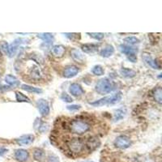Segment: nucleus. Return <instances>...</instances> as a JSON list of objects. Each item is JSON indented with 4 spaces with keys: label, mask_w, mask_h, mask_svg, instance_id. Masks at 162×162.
I'll list each match as a JSON object with an SVG mask.
<instances>
[{
    "label": "nucleus",
    "mask_w": 162,
    "mask_h": 162,
    "mask_svg": "<svg viewBox=\"0 0 162 162\" xmlns=\"http://www.w3.org/2000/svg\"><path fill=\"white\" fill-rule=\"evenodd\" d=\"M48 162H59V160L55 156H49L48 157Z\"/></svg>",
    "instance_id": "nucleus-35"
},
{
    "label": "nucleus",
    "mask_w": 162,
    "mask_h": 162,
    "mask_svg": "<svg viewBox=\"0 0 162 162\" xmlns=\"http://www.w3.org/2000/svg\"><path fill=\"white\" fill-rule=\"evenodd\" d=\"M79 71H80V69L78 68V67L75 65H69L64 68L62 76L67 79H70V78L75 77L79 73Z\"/></svg>",
    "instance_id": "nucleus-9"
},
{
    "label": "nucleus",
    "mask_w": 162,
    "mask_h": 162,
    "mask_svg": "<svg viewBox=\"0 0 162 162\" xmlns=\"http://www.w3.org/2000/svg\"><path fill=\"white\" fill-rule=\"evenodd\" d=\"M85 145H86L87 148H88L89 151L93 152L100 147L101 141L97 136H90L86 140Z\"/></svg>",
    "instance_id": "nucleus-7"
},
{
    "label": "nucleus",
    "mask_w": 162,
    "mask_h": 162,
    "mask_svg": "<svg viewBox=\"0 0 162 162\" xmlns=\"http://www.w3.org/2000/svg\"><path fill=\"white\" fill-rule=\"evenodd\" d=\"M16 98L18 102H31L30 99L25 95H24L22 93H20V92H16Z\"/></svg>",
    "instance_id": "nucleus-27"
},
{
    "label": "nucleus",
    "mask_w": 162,
    "mask_h": 162,
    "mask_svg": "<svg viewBox=\"0 0 162 162\" xmlns=\"http://www.w3.org/2000/svg\"><path fill=\"white\" fill-rule=\"evenodd\" d=\"M67 148L69 151L75 154H79L84 150L85 148V144L82 139L78 137H74L72 139H70L67 142Z\"/></svg>",
    "instance_id": "nucleus-4"
},
{
    "label": "nucleus",
    "mask_w": 162,
    "mask_h": 162,
    "mask_svg": "<svg viewBox=\"0 0 162 162\" xmlns=\"http://www.w3.org/2000/svg\"><path fill=\"white\" fill-rule=\"evenodd\" d=\"M21 89H22L23 90L29 92V93H42V90L41 89L35 88V87L30 86V85H21Z\"/></svg>",
    "instance_id": "nucleus-25"
},
{
    "label": "nucleus",
    "mask_w": 162,
    "mask_h": 162,
    "mask_svg": "<svg viewBox=\"0 0 162 162\" xmlns=\"http://www.w3.org/2000/svg\"><path fill=\"white\" fill-rule=\"evenodd\" d=\"M34 157L36 160L38 161H41L45 157V152L41 148H37L34 150Z\"/></svg>",
    "instance_id": "nucleus-26"
},
{
    "label": "nucleus",
    "mask_w": 162,
    "mask_h": 162,
    "mask_svg": "<svg viewBox=\"0 0 162 162\" xmlns=\"http://www.w3.org/2000/svg\"><path fill=\"white\" fill-rule=\"evenodd\" d=\"M71 57H72V58H73L76 62H84L85 57H84L83 53H81L80 50H78V49H71Z\"/></svg>",
    "instance_id": "nucleus-21"
},
{
    "label": "nucleus",
    "mask_w": 162,
    "mask_h": 162,
    "mask_svg": "<svg viewBox=\"0 0 162 162\" xmlns=\"http://www.w3.org/2000/svg\"><path fill=\"white\" fill-rule=\"evenodd\" d=\"M6 152H7V149L6 148H1L0 149V156H3L5 153H6Z\"/></svg>",
    "instance_id": "nucleus-37"
},
{
    "label": "nucleus",
    "mask_w": 162,
    "mask_h": 162,
    "mask_svg": "<svg viewBox=\"0 0 162 162\" xmlns=\"http://www.w3.org/2000/svg\"><path fill=\"white\" fill-rule=\"evenodd\" d=\"M29 76L34 80H41V78L42 76V74H41V71L40 67L37 66V65H34L29 70Z\"/></svg>",
    "instance_id": "nucleus-10"
},
{
    "label": "nucleus",
    "mask_w": 162,
    "mask_h": 162,
    "mask_svg": "<svg viewBox=\"0 0 162 162\" xmlns=\"http://www.w3.org/2000/svg\"><path fill=\"white\" fill-rule=\"evenodd\" d=\"M122 93L121 92H118L117 93H114L113 95L109 96L103 97L100 100L95 101L93 102H90L89 105H93L94 107H101L104 105H116L120 102V101L122 100Z\"/></svg>",
    "instance_id": "nucleus-2"
},
{
    "label": "nucleus",
    "mask_w": 162,
    "mask_h": 162,
    "mask_svg": "<svg viewBox=\"0 0 162 162\" xmlns=\"http://www.w3.org/2000/svg\"><path fill=\"white\" fill-rule=\"evenodd\" d=\"M29 152L25 149H17L15 152V157L20 162H25L29 159Z\"/></svg>",
    "instance_id": "nucleus-14"
},
{
    "label": "nucleus",
    "mask_w": 162,
    "mask_h": 162,
    "mask_svg": "<svg viewBox=\"0 0 162 162\" xmlns=\"http://www.w3.org/2000/svg\"><path fill=\"white\" fill-rule=\"evenodd\" d=\"M127 114V109L126 108H119V109H116L113 113V122H118L120 120H122Z\"/></svg>",
    "instance_id": "nucleus-16"
},
{
    "label": "nucleus",
    "mask_w": 162,
    "mask_h": 162,
    "mask_svg": "<svg viewBox=\"0 0 162 162\" xmlns=\"http://www.w3.org/2000/svg\"><path fill=\"white\" fill-rule=\"evenodd\" d=\"M113 144L116 148L121 149H126L128 148L131 145V141L130 140V138L127 137L126 136H120L116 138Z\"/></svg>",
    "instance_id": "nucleus-6"
},
{
    "label": "nucleus",
    "mask_w": 162,
    "mask_h": 162,
    "mask_svg": "<svg viewBox=\"0 0 162 162\" xmlns=\"http://www.w3.org/2000/svg\"><path fill=\"white\" fill-rule=\"evenodd\" d=\"M37 107L41 116H47L49 113V105L46 100L40 99L37 102Z\"/></svg>",
    "instance_id": "nucleus-8"
},
{
    "label": "nucleus",
    "mask_w": 162,
    "mask_h": 162,
    "mask_svg": "<svg viewBox=\"0 0 162 162\" xmlns=\"http://www.w3.org/2000/svg\"><path fill=\"white\" fill-rule=\"evenodd\" d=\"M76 34H64V35H66V37L67 38H68L69 39H71V40L74 41L75 40V38L76 39H77L78 38V36H74Z\"/></svg>",
    "instance_id": "nucleus-36"
},
{
    "label": "nucleus",
    "mask_w": 162,
    "mask_h": 162,
    "mask_svg": "<svg viewBox=\"0 0 162 162\" xmlns=\"http://www.w3.org/2000/svg\"><path fill=\"white\" fill-rule=\"evenodd\" d=\"M69 131L72 134L83 135L91 129V125L84 119H73L68 124Z\"/></svg>",
    "instance_id": "nucleus-1"
},
{
    "label": "nucleus",
    "mask_w": 162,
    "mask_h": 162,
    "mask_svg": "<svg viewBox=\"0 0 162 162\" xmlns=\"http://www.w3.org/2000/svg\"><path fill=\"white\" fill-rule=\"evenodd\" d=\"M127 59L131 62H137V55L136 53H133V54H131V55L127 56Z\"/></svg>",
    "instance_id": "nucleus-33"
},
{
    "label": "nucleus",
    "mask_w": 162,
    "mask_h": 162,
    "mask_svg": "<svg viewBox=\"0 0 162 162\" xmlns=\"http://www.w3.org/2000/svg\"><path fill=\"white\" fill-rule=\"evenodd\" d=\"M5 82L7 83L9 86L11 87H18L20 85V81L16 76H12V75H7L5 77Z\"/></svg>",
    "instance_id": "nucleus-19"
},
{
    "label": "nucleus",
    "mask_w": 162,
    "mask_h": 162,
    "mask_svg": "<svg viewBox=\"0 0 162 162\" xmlns=\"http://www.w3.org/2000/svg\"><path fill=\"white\" fill-rule=\"evenodd\" d=\"M152 96L154 99L157 103L161 104L162 103V90L160 87H156L152 90Z\"/></svg>",
    "instance_id": "nucleus-23"
},
{
    "label": "nucleus",
    "mask_w": 162,
    "mask_h": 162,
    "mask_svg": "<svg viewBox=\"0 0 162 162\" xmlns=\"http://www.w3.org/2000/svg\"><path fill=\"white\" fill-rule=\"evenodd\" d=\"M34 141V136L29 134V135H25V136H20L16 140V143L19 145L21 146H26V145L31 144Z\"/></svg>",
    "instance_id": "nucleus-11"
},
{
    "label": "nucleus",
    "mask_w": 162,
    "mask_h": 162,
    "mask_svg": "<svg viewBox=\"0 0 162 162\" xmlns=\"http://www.w3.org/2000/svg\"><path fill=\"white\" fill-rule=\"evenodd\" d=\"M120 74H121V76L125 78H133L136 76V72L134 70L126 68V67H122L120 70Z\"/></svg>",
    "instance_id": "nucleus-22"
},
{
    "label": "nucleus",
    "mask_w": 162,
    "mask_h": 162,
    "mask_svg": "<svg viewBox=\"0 0 162 162\" xmlns=\"http://www.w3.org/2000/svg\"><path fill=\"white\" fill-rule=\"evenodd\" d=\"M66 48L62 45H55L51 48L52 55L55 58H62L64 55Z\"/></svg>",
    "instance_id": "nucleus-13"
},
{
    "label": "nucleus",
    "mask_w": 162,
    "mask_h": 162,
    "mask_svg": "<svg viewBox=\"0 0 162 162\" xmlns=\"http://www.w3.org/2000/svg\"><path fill=\"white\" fill-rule=\"evenodd\" d=\"M60 98H61V100L63 101H65V102L67 103H71L73 101V99L71 98V96L68 95V94L66 93H63Z\"/></svg>",
    "instance_id": "nucleus-31"
},
{
    "label": "nucleus",
    "mask_w": 162,
    "mask_h": 162,
    "mask_svg": "<svg viewBox=\"0 0 162 162\" xmlns=\"http://www.w3.org/2000/svg\"><path fill=\"white\" fill-rule=\"evenodd\" d=\"M88 35H89L92 38H94L96 40L100 41L104 38V34H101V33H87Z\"/></svg>",
    "instance_id": "nucleus-30"
},
{
    "label": "nucleus",
    "mask_w": 162,
    "mask_h": 162,
    "mask_svg": "<svg viewBox=\"0 0 162 162\" xmlns=\"http://www.w3.org/2000/svg\"><path fill=\"white\" fill-rule=\"evenodd\" d=\"M81 49L86 53H93L98 50V45L96 44H85L81 45Z\"/></svg>",
    "instance_id": "nucleus-18"
},
{
    "label": "nucleus",
    "mask_w": 162,
    "mask_h": 162,
    "mask_svg": "<svg viewBox=\"0 0 162 162\" xmlns=\"http://www.w3.org/2000/svg\"><path fill=\"white\" fill-rule=\"evenodd\" d=\"M69 92L74 97H80V96H82L83 94L85 93V91H84L82 87L80 86V85H78V84H76V83L71 84L70 85Z\"/></svg>",
    "instance_id": "nucleus-12"
},
{
    "label": "nucleus",
    "mask_w": 162,
    "mask_h": 162,
    "mask_svg": "<svg viewBox=\"0 0 162 162\" xmlns=\"http://www.w3.org/2000/svg\"><path fill=\"white\" fill-rule=\"evenodd\" d=\"M114 53V48H113V45H107L106 46L103 48L100 52V54L101 57H104V58H109L110 56H112Z\"/></svg>",
    "instance_id": "nucleus-17"
},
{
    "label": "nucleus",
    "mask_w": 162,
    "mask_h": 162,
    "mask_svg": "<svg viewBox=\"0 0 162 162\" xmlns=\"http://www.w3.org/2000/svg\"><path fill=\"white\" fill-rule=\"evenodd\" d=\"M2 58V52H1V49H0V58Z\"/></svg>",
    "instance_id": "nucleus-38"
},
{
    "label": "nucleus",
    "mask_w": 162,
    "mask_h": 162,
    "mask_svg": "<svg viewBox=\"0 0 162 162\" xmlns=\"http://www.w3.org/2000/svg\"><path fill=\"white\" fill-rule=\"evenodd\" d=\"M81 108V105H67V109L70 111H75L78 110Z\"/></svg>",
    "instance_id": "nucleus-32"
},
{
    "label": "nucleus",
    "mask_w": 162,
    "mask_h": 162,
    "mask_svg": "<svg viewBox=\"0 0 162 162\" xmlns=\"http://www.w3.org/2000/svg\"><path fill=\"white\" fill-rule=\"evenodd\" d=\"M143 58L144 60V62H146L147 64L152 67V68L154 69H160V64L158 63L156 59H153V58H152L151 56L149 55V54H144L143 56Z\"/></svg>",
    "instance_id": "nucleus-15"
},
{
    "label": "nucleus",
    "mask_w": 162,
    "mask_h": 162,
    "mask_svg": "<svg viewBox=\"0 0 162 162\" xmlns=\"http://www.w3.org/2000/svg\"><path fill=\"white\" fill-rule=\"evenodd\" d=\"M38 38H40L42 41H44L46 43H51L53 42V40H54V38L51 34H45V33H43V34H38L37 36Z\"/></svg>",
    "instance_id": "nucleus-24"
},
{
    "label": "nucleus",
    "mask_w": 162,
    "mask_h": 162,
    "mask_svg": "<svg viewBox=\"0 0 162 162\" xmlns=\"http://www.w3.org/2000/svg\"><path fill=\"white\" fill-rule=\"evenodd\" d=\"M28 41H29V39H26V38H17V39H16L13 41V43L10 45L8 47L7 54L9 55V57L12 58L16 54L18 49V47L20 46V45L26 44V43H28Z\"/></svg>",
    "instance_id": "nucleus-5"
},
{
    "label": "nucleus",
    "mask_w": 162,
    "mask_h": 162,
    "mask_svg": "<svg viewBox=\"0 0 162 162\" xmlns=\"http://www.w3.org/2000/svg\"><path fill=\"white\" fill-rule=\"evenodd\" d=\"M120 51L122 52V53H124L127 56L131 55V54H133V53H136L137 50H136L135 48H133L132 46H130V45H121L119 46Z\"/></svg>",
    "instance_id": "nucleus-20"
},
{
    "label": "nucleus",
    "mask_w": 162,
    "mask_h": 162,
    "mask_svg": "<svg viewBox=\"0 0 162 162\" xmlns=\"http://www.w3.org/2000/svg\"><path fill=\"white\" fill-rule=\"evenodd\" d=\"M8 47L9 45L6 41H2V44H1V49H2V51L7 53V52H8Z\"/></svg>",
    "instance_id": "nucleus-34"
},
{
    "label": "nucleus",
    "mask_w": 162,
    "mask_h": 162,
    "mask_svg": "<svg viewBox=\"0 0 162 162\" xmlns=\"http://www.w3.org/2000/svg\"><path fill=\"white\" fill-rule=\"evenodd\" d=\"M115 84L112 80L108 78H104L97 83L95 89L99 94L104 95V94L110 93L111 92H113L115 89Z\"/></svg>",
    "instance_id": "nucleus-3"
},
{
    "label": "nucleus",
    "mask_w": 162,
    "mask_h": 162,
    "mask_svg": "<svg viewBox=\"0 0 162 162\" xmlns=\"http://www.w3.org/2000/svg\"><path fill=\"white\" fill-rule=\"evenodd\" d=\"M123 41L125 42V45H127L131 46L133 45H136L140 42V40L137 38H136V37H127V38H124Z\"/></svg>",
    "instance_id": "nucleus-29"
},
{
    "label": "nucleus",
    "mask_w": 162,
    "mask_h": 162,
    "mask_svg": "<svg viewBox=\"0 0 162 162\" xmlns=\"http://www.w3.org/2000/svg\"><path fill=\"white\" fill-rule=\"evenodd\" d=\"M92 73L93 74V75H95V76H101L104 75L105 71L101 66H100V65H96V66H94V67H93V69H92Z\"/></svg>",
    "instance_id": "nucleus-28"
}]
</instances>
